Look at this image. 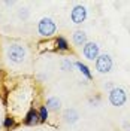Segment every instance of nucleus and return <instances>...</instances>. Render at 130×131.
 I'll return each instance as SVG.
<instances>
[{"label": "nucleus", "instance_id": "1", "mask_svg": "<svg viewBox=\"0 0 130 131\" xmlns=\"http://www.w3.org/2000/svg\"><path fill=\"white\" fill-rule=\"evenodd\" d=\"M25 55H27V49L21 43H11L6 48V57L14 64H21L25 60Z\"/></svg>", "mask_w": 130, "mask_h": 131}, {"label": "nucleus", "instance_id": "2", "mask_svg": "<svg viewBox=\"0 0 130 131\" xmlns=\"http://www.w3.org/2000/svg\"><path fill=\"white\" fill-rule=\"evenodd\" d=\"M57 31V25L54 23V19H51L48 16H43L41 21L38 23V33L42 37H51Z\"/></svg>", "mask_w": 130, "mask_h": 131}, {"label": "nucleus", "instance_id": "3", "mask_svg": "<svg viewBox=\"0 0 130 131\" xmlns=\"http://www.w3.org/2000/svg\"><path fill=\"white\" fill-rule=\"evenodd\" d=\"M108 100H109V103L114 107H121V106H124L126 101H127V92H126V90L121 88V86H115L114 90L109 91Z\"/></svg>", "mask_w": 130, "mask_h": 131}, {"label": "nucleus", "instance_id": "4", "mask_svg": "<svg viewBox=\"0 0 130 131\" xmlns=\"http://www.w3.org/2000/svg\"><path fill=\"white\" fill-rule=\"evenodd\" d=\"M112 64H114V63H112L111 55H108V54H100L99 58L96 60V70H97L99 73L106 74L112 70Z\"/></svg>", "mask_w": 130, "mask_h": 131}, {"label": "nucleus", "instance_id": "5", "mask_svg": "<svg viewBox=\"0 0 130 131\" xmlns=\"http://www.w3.org/2000/svg\"><path fill=\"white\" fill-rule=\"evenodd\" d=\"M82 55L87 58L88 61H96L100 55V46L96 42H88L84 48H82Z\"/></svg>", "mask_w": 130, "mask_h": 131}, {"label": "nucleus", "instance_id": "6", "mask_svg": "<svg viewBox=\"0 0 130 131\" xmlns=\"http://www.w3.org/2000/svg\"><path fill=\"white\" fill-rule=\"evenodd\" d=\"M70 19L73 24H82L87 19V8L82 5L73 6V9L70 10Z\"/></svg>", "mask_w": 130, "mask_h": 131}, {"label": "nucleus", "instance_id": "7", "mask_svg": "<svg viewBox=\"0 0 130 131\" xmlns=\"http://www.w3.org/2000/svg\"><path fill=\"white\" fill-rule=\"evenodd\" d=\"M24 124L29 125V127H33V125H38L39 124V113L34 107H30L29 112L25 113L24 116Z\"/></svg>", "mask_w": 130, "mask_h": 131}, {"label": "nucleus", "instance_id": "8", "mask_svg": "<svg viewBox=\"0 0 130 131\" xmlns=\"http://www.w3.org/2000/svg\"><path fill=\"white\" fill-rule=\"evenodd\" d=\"M72 40H73V43H75L76 46H82V48L88 43V40H87V34H85V31H82V30H75V31H73Z\"/></svg>", "mask_w": 130, "mask_h": 131}, {"label": "nucleus", "instance_id": "9", "mask_svg": "<svg viewBox=\"0 0 130 131\" xmlns=\"http://www.w3.org/2000/svg\"><path fill=\"white\" fill-rule=\"evenodd\" d=\"M63 119H64L66 124H75L79 119V113L75 109H66L64 113H63Z\"/></svg>", "mask_w": 130, "mask_h": 131}, {"label": "nucleus", "instance_id": "10", "mask_svg": "<svg viewBox=\"0 0 130 131\" xmlns=\"http://www.w3.org/2000/svg\"><path fill=\"white\" fill-rule=\"evenodd\" d=\"M45 106L49 112H58L61 109V100L58 97H49L45 103Z\"/></svg>", "mask_w": 130, "mask_h": 131}, {"label": "nucleus", "instance_id": "11", "mask_svg": "<svg viewBox=\"0 0 130 131\" xmlns=\"http://www.w3.org/2000/svg\"><path fill=\"white\" fill-rule=\"evenodd\" d=\"M55 48L58 51H61V52H67V51H70V46H69V42L66 37L63 36H58L57 39H55Z\"/></svg>", "mask_w": 130, "mask_h": 131}, {"label": "nucleus", "instance_id": "12", "mask_svg": "<svg viewBox=\"0 0 130 131\" xmlns=\"http://www.w3.org/2000/svg\"><path fill=\"white\" fill-rule=\"evenodd\" d=\"M75 67H76V69H78V70H79V72H81V73L88 79V81L93 79V74H91V72H90V69L84 64V63H81V61H75Z\"/></svg>", "mask_w": 130, "mask_h": 131}, {"label": "nucleus", "instance_id": "13", "mask_svg": "<svg viewBox=\"0 0 130 131\" xmlns=\"http://www.w3.org/2000/svg\"><path fill=\"white\" fill-rule=\"evenodd\" d=\"M38 113H39V124H43V122L48 121L49 110L47 109V106H41L39 107V110H38Z\"/></svg>", "mask_w": 130, "mask_h": 131}, {"label": "nucleus", "instance_id": "14", "mask_svg": "<svg viewBox=\"0 0 130 131\" xmlns=\"http://www.w3.org/2000/svg\"><path fill=\"white\" fill-rule=\"evenodd\" d=\"M73 67H75V63H72L69 58H64V60L61 61V70H64V72H69V70H72Z\"/></svg>", "mask_w": 130, "mask_h": 131}, {"label": "nucleus", "instance_id": "15", "mask_svg": "<svg viewBox=\"0 0 130 131\" xmlns=\"http://www.w3.org/2000/svg\"><path fill=\"white\" fill-rule=\"evenodd\" d=\"M15 125V119L14 118H11V116H6L5 119H3V128H11V127H14Z\"/></svg>", "mask_w": 130, "mask_h": 131}, {"label": "nucleus", "instance_id": "16", "mask_svg": "<svg viewBox=\"0 0 130 131\" xmlns=\"http://www.w3.org/2000/svg\"><path fill=\"white\" fill-rule=\"evenodd\" d=\"M27 16H29V10H27V9H21V10H20V18L27 19Z\"/></svg>", "mask_w": 130, "mask_h": 131}, {"label": "nucleus", "instance_id": "17", "mask_svg": "<svg viewBox=\"0 0 130 131\" xmlns=\"http://www.w3.org/2000/svg\"><path fill=\"white\" fill-rule=\"evenodd\" d=\"M103 88H105V90H114L115 86H114V83H112V82H108V83H105V85H103Z\"/></svg>", "mask_w": 130, "mask_h": 131}]
</instances>
